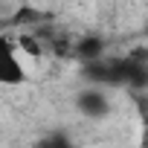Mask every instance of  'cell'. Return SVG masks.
Here are the masks:
<instances>
[{
    "instance_id": "obj_1",
    "label": "cell",
    "mask_w": 148,
    "mask_h": 148,
    "mask_svg": "<svg viewBox=\"0 0 148 148\" xmlns=\"http://www.w3.org/2000/svg\"><path fill=\"white\" fill-rule=\"evenodd\" d=\"M73 108L79 110V116L99 122V119H108L110 116L113 102L108 96V87H102V84H84L76 96H73Z\"/></svg>"
},
{
    "instance_id": "obj_2",
    "label": "cell",
    "mask_w": 148,
    "mask_h": 148,
    "mask_svg": "<svg viewBox=\"0 0 148 148\" xmlns=\"http://www.w3.org/2000/svg\"><path fill=\"white\" fill-rule=\"evenodd\" d=\"M26 70H23V55L12 38H3V58H0V84H23Z\"/></svg>"
},
{
    "instance_id": "obj_3",
    "label": "cell",
    "mask_w": 148,
    "mask_h": 148,
    "mask_svg": "<svg viewBox=\"0 0 148 148\" xmlns=\"http://www.w3.org/2000/svg\"><path fill=\"white\" fill-rule=\"evenodd\" d=\"M73 55H76L82 64H93V61H102L105 58V41L90 35V38H82L79 44H73Z\"/></svg>"
},
{
    "instance_id": "obj_4",
    "label": "cell",
    "mask_w": 148,
    "mask_h": 148,
    "mask_svg": "<svg viewBox=\"0 0 148 148\" xmlns=\"http://www.w3.org/2000/svg\"><path fill=\"white\" fill-rule=\"evenodd\" d=\"M35 148H76V142H73V136L67 131H49Z\"/></svg>"
},
{
    "instance_id": "obj_5",
    "label": "cell",
    "mask_w": 148,
    "mask_h": 148,
    "mask_svg": "<svg viewBox=\"0 0 148 148\" xmlns=\"http://www.w3.org/2000/svg\"><path fill=\"white\" fill-rule=\"evenodd\" d=\"M15 44H18L21 55H29V58H41V55H44V47H41V41H38L35 35H26V32H21Z\"/></svg>"
},
{
    "instance_id": "obj_6",
    "label": "cell",
    "mask_w": 148,
    "mask_h": 148,
    "mask_svg": "<svg viewBox=\"0 0 148 148\" xmlns=\"http://www.w3.org/2000/svg\"><path fill=\"white\" fill-rule=\"evenodd\" d=\"M131 99L139 113V125H148V90H131Z\"/></svg>"
},
{
    "instance_id": "obj_7",
    "label": "cell",
    "mask_w": 148,
    "mask_h": 148,
    "mask_svg": "<svg viewBox=\"0 0 148 148\" xmlns=\"http://www.w3.org/2000/svg\"><path fill=\"white\" fill-rule=\"evenodd\" d=\"M136 148H148V125H142V131H139V145Z\"/></svg>"
},
{
    "instance_id": "obj_8",
    "label": "cell",
    "mask_w": 148,
    "mask_h": 148,
    "mask_svg": "<svg viewBox=\"0 0 148 148\" xmlns=\"http://www.w3.org/2000/svg\"><path fill=\"white\" fill-rule=\"evenodd\" d=\"M145 35H148V26H145Z\"/></svg>"
}]
</instances>
